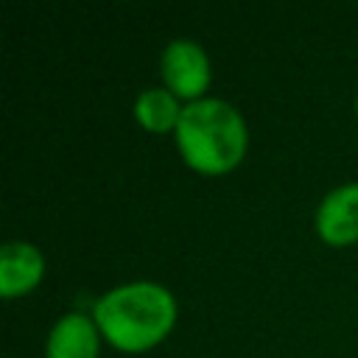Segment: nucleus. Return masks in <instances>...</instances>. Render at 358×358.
<instances>
[{"label":"nucleus","instance_id":"f257e3e1","mask_svg":"<svg viewBox=\"0 0 358 358\" xmlns=\"http://www.w3.org/2000/svg\"><path fill=\"white\" fill-rule=\"evenodd\" d=\"M92 319L115 350L145 352L176 324V299L159 282H126L95 302Z\"/></svg>","mask_w":358,"mask_h":358},{"label":"nucleus","instance_id":"f03ea898","mask_svg":"<svg viewBox=\"0 0 358 358\" xmlns=\"http://www.w3.org/2000/svg\"><path fill=\"white\" fill-rule=\"evenodd\" d=\"M182 159L207 176L229 173L246 157L249 129L241 112L221 98H201L182 109L173 131Z\"/></svg>","mask_w":358,"mask_h":358},{"label":"nucleus","instance_id":"7ed1b4c3","mask_svg":"<svg viewBox=\"0 0 358 358\" xmlns=\"http://www.w3.org/2000/svg\"><path fill=\"white\" fill-rule=\"evenodd\" d=\"M165 90H171L179 101H201L210 87V59L193 39H173L165 45L159 59Z\"/></svg>","mask_w":358,"mask_h":358},{"label":"nucleus","instance_id":"20e7f679","mask_svg":"<svg viewBox=\"0 0 358 358\" xmlns=\"http://www.w3.org/2000/svg\"><path fill=\"white\" fill-rule=\"evenodd\" d=\"M316 232L330 246H350L358 241V182L341 185L322 199Z\"/></svg>","mask_w":358,"mask_h":358},{"label":"nucleus","instance_id":"39448f33","mask_svg":"<svg viewBox=\"0 0 358 358\" xmlns=\"http://www.w3.org/2000/svg\"><path fill=\"white\" fill-rule=\"evenodd\" d=\"M45 277V255L28 241H11L0 252V296L17 299L31 294Z\"/></svg>","mask_w":358,"mask_h":358},{"label":"nucleus","instance_id":"423d86ee","mask_svg":"<svg viewBox=\"0 0 358 358\" xmlns=\"http://www.w3.org/2000/svg\"><path fill=\"white\" fill-rule=\"evenodd\" d=\"M101 330L87 313H64L45 344V358H98Z\"/></svg>","mask_w":358,"mask_h":358},{"label":"nucleus","instance_id":"0eeeda50","mask_svg":"<svg viewBox=\"0 0 358 358\" xmlns=\"http://www.w3.org/2000/svg\"><path fill=\"white\" fill-rule=\"evenodd\" d=\"M182 109L185 106H179V98L171 90H159V87L143 90L137 95V101H134V117L151 134L176 131L179 117H182Z\"/></svg>","mask_w":358,"mask_h":358},{"label":"nucleus","instance_id":"6e6552de","mask_svg":"<svg viewBox=\"0 0 358 358\" xmlns=\"http://www.w3.org/2000/svg\"><path fill=\"white\" fill-rule=\"evenodd\" d=\"M355 115H358V98H355Z\"/></svg>","mask_w":358,"mask_h":358}]
</instances>
